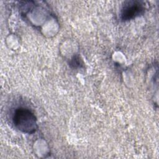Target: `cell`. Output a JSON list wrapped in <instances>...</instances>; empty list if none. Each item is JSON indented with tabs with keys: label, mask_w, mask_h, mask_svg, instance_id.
I'll return each mask as SVG.
<instances>
[{
	"label": "cell",
	"mask_w": 159,
	"mask_h": 159,
	"mask_svg": "<svg viewBox=\"0 0 159 159\" xmlns=\"http://www.w3.org/2000/svg\"><path fill=\"white\" fill-rule=\"evenodd\" d=\"M12 120L15 127L24 133L33 134L38 128L35 115L30 109L25 107L16 108L14 111Z\"/></svg>",
	"instance_id": "1"
},
{
	"label": "cell",
	"mask_w": 159,
	"mask_h": 159,
	"mask_svg": "<svg viewBox=\"0 0 159 159\" xmlns=\"http://www.w3.org/2000/svg\"><path fill=\"white\" fill-rule=\"evenodd\" d=\"M145 11L144 3L140 1L130 0L125 1L120 12V19L130 20L142 15Z\"/></svg>",
	"instance_id": "2"
},
{
	"label": "cell",
	"mask_w": 159,
	"mask_h": 159,
	"mask_svg": "<svg viewBox=\"0 0 159 159\" xmlns=\"http://www.w3.org/2000/svg\"><path fill=\"white\" fill-rule=\"evenodd\" d=\"M70 65H73L74 68L80 67V66L81 65V61L79 59V57H74L70 62Z\"/></svg>",
	"instance_id": "3"
}]
</instances>
